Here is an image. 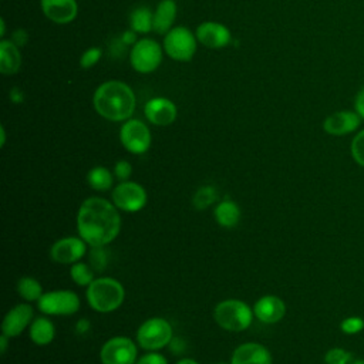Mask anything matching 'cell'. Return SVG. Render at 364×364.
Here are the masks:
<instances>
[{"instance_id":"6da1fadb","label":"cell","mask_w":364,"mask_h":364,"mask_svg":"<svg viewBox=\"0 0 364 364\" xmlns=\"http://www.w3.org/2000/svg\"><path fill=\"white\" fill-rule=\"evenodd\" d=\"M118 208L100 196L87 198L77 212V230L90 246H105L119 233L121 216Z\"/></svg>"},{"instance_id":"7a4b0ae2","label":"cell","mask_w":364,"mask_h":364,"mask_svg":"<svg viewBox=\"0 0 364 364\" xmlns=\"http://www.w3.org/2000/svg\"><path fill=\"white\" fill-rule=\"evenodd\" d=\"M95 111L108 121L128 119L135 109L134 91L121 81H107L94 94Z\"/></svg>"},{"instance_id":"3957f363","label":"cell","mask_w":364,"mask_h":364,"mask_svg":"<svg viewBox=\"0 0 364 364\" xmlns=\"http://www.w3.org/2000/svg\"><path fill=\"white\" fill-rule=\"evenodd\" d=\"M87 301L90 307L100 313H109L117 310L124 299L125 290L122 284L112 277H98L87 286Z\"/></svg>"},{"instance_id":"277c9868","label":"cell","mask_w":364,"mask_h":364,"mask_svg":"<svg viewBox=\"0 0 364 364\" xmlns=\"http://www.w3.org/2000/svg\"><path fill=\"white\" fill-rule=\"evenodd\" d=\"M253 309L237 299H226L216 304L213 318L219 327L228 331H243L253 320Z\"/></svg>"},{"instance_id":"5b68a950","label":"cell","mask_w":364,"mask_h":364,"mask_svg":"<svg viewBox=\"0 0 364 364\" xmlns=\"http://www.w3.org/2000/svg\"><path fill=\"white\" fill-rule=\"evenodd\" d=\"M172 326L168 320L162 317H152L139 326L136 331V341L144 350L156 351L172 341Z\"/></svg>"},{"instance_id":"8992f818","label":"cell","mask_w":364,"mask_h":364,"mask_svg":"<svg viewBox=\"0 0 364 364\" xmlns=\"http://www.w3.org/2000/svg\"><path fill=\"white\" fill-rule=\"evenodd\" d=\"M37 304L40 311L48 316H73L80 309V299L70 290H53L44 293Z\"/></svg>"},{"instance_id":"52a82bcc","label":"cell","mask_w":364,"mask_h":364,"mask_svg":"<svg viewBox=\"0 0 364 364\" xmlns=\"http://www.w3.org/2000/svg\"><path fill=\"white\" fill-rule=\"evenodd\" d=\"M164 47L171 58L176 61H189L196 51V40L189 28L173 27L166 33Z\"/></svg>"},{"instance_id":"ba28073f","label":"cell","mask_w":364,"mask_h":364,"mask_svg":"<svg viewBox=\"0 0 364 364\" xmlns=\"http://www.w3.org/2000/svg\"><path fill=\"white\" fill-rule=\"evenodd\" d=\"M129 60L135 71L142 74L152 73L162 61V51L155 40L142 38L134 44Z\"/></svg>"},{"instance_id":"9c48e42d","label":"cell","mask_w":364,"mask_h":364,"mask_svg":"<svg viewBox=\"0 0 364 364\" xmlns=\"http://www.w3.org/2000/svg\"><path fill=\"white\" fill-rule=\"evenodd\" d=\"M148 196L142 185L131 181L118 183L112 191V203L124 212H138L146 205Z\"/></svg>"},{"instance_id":"30bf717a","label":"cell","mask_w":364,"mask_h":364,"mask_svg":"<svg viewBox=\"0 0 364 364\" xmlns=\"http://www.w3.org/2000/svg\"><path fill=\"white\" fill-rule=\"evenodd\" d=\"M136 346L128 337H112L104 343L100 351L102 364H135Z\"/></svg>"},{"instance_id":"8fae6325","label":"cell","mask_w":364,"mask_h":364,"mask_svg":"<svg viewBox=\"0 0 364 364\" xmlns=\"http://www.w3.org/2000/svg\"><path fill=\"white\" fill-rule=\"evenodd\" d=\"M122 146L131 154H144L151 146V132L139 119H128L119 131Z\"/></svg>"},{"instance_id":"7c38bea8","label":"cell","mask_w":364,"mask_h":364,"mask_svg":"<svg viewBox=\"0 0 364 364\" xmlns=\"http://www.w3.org/2000/svg\"><path fill=\"white\" fill-rule=\"evenodd\" d=\"M87 252V243L81 237L68 236L57 240L51 249L50 256L54 262L61 264H74L80 262V259Z\"/></svg>"},{"instance_id":"4fadbf2b","label":"cell","mask_w":364,"mask_h":364,"mask_svg":"<svg viewBox=\"0 0 364 364\" xmlns=\"http://www.w3.org/2000/svg\"><path fill=\"white\" fill-rule=\"evenodd\" d=\"M361 124L360 115L353 109H341L331 112L323 122V129L333 136H343L358 129Z\"/></svg>"},{"instance_id":"5bb4252c","label":"cell","mask_w":364,"mask_h":364,"mask_svg":"<svg viewBox=\"0 0 364 364\" xmlns=\"http://www.w3.org/2000/svg\"><path fill=\"white\" fill-rule=\"evenodd\" d=\"M33 321V307L27 303H20L14 306L3 318L1 331L3 334L11 337H17L21 334Z\"/></svg>"},{"instance_id":"9a60e30c","label":"cell","mask_w":364,"mask_h":364,"mask_svg":"<svg viewBox=\"0 0 364 364\" xmlns=\"http://www.w3.org/2000/svg\"><path fill=\"white\" fill-rule=\"evenodd\" d=\"M253 313L257 320L264 324H274L280 321L286 314V304L284 301L273 294H267L260 297L255 306Z\"/></svg>"},{"instance_id":"2e32d148","label":"cell","mask_w":364,"mask_h":364,"mask_svg":"<svg viewBox=\"0 0 364 364\" xmlns=\"http://www.w3.org/2000/svg\"><path fill=\"white\" fill-rule=\"evenodd\" d=\"M145 117L148 118L149 122H152L154 125H171L175 118H176V107L175 104L168 100V98H162V97H156L149 100L145 104Z\"/></svg>"},{"instance_id":"e0dca14e","label":"cell","mask_w":364,"mask_h":364,"mask_svg":"<svg viewBox=\"0 0 364 364\" xmlns=\"http://www.w3.org/2000/svg\"><path fill=\"white\" fill-rule=\"evenodd\" d=\"M196 38L208 48H222L230 41V31L216 21H205L196 28Z\"/></svg>"},{"instance_id":"ac0fdd59","label":"cell","mask_w":364,"mask_h":364,"mask_svg":"<svg viewBox=\"0 0 364 364\" xmlns=\"http://www.w3.org/2000/svg\"><path fill=\"white\" fill-rule=\"evenodd\" d=\"M230 364H272V354L259 343H243L235 348Z\"/></svg>"},{"instance_id":"d6986e66","label":"cell","mask_w":364,"mask_h":364,"mask_svg":"<svg viewBox=\"0 0 364 364\" xmlns=\"http://www.w3.org/2000/svg\"><path fill=\"white\" fill-rule=\"evenodd\" d=\"M41 9L47 18L58 24L73 21L78 11L75 0H41Z\"/></svg>"},{"instance_id":"ffe728a7","label":"cell","mask_w":364,"mask_h":364,"mask_svg":"<svg viewBox=\"0 0 364 364\" xmlns=\"http://www.w3.org/2000/svg\"><path fill=\"white\" fill-rule=\"evenodd\" d=\"M176 17V3L173 0H162L154 13V31L165 34L171 30Z\"/></svg>"},{"instance_id":"44dd1931","label":"cell","mask_w":364,"mask_h":364,"mask_svg":"<svg viewBox=\"0 0 364 364\" xmlns=\"http://www.w3.org/2000/svg\"><path fill=\"white\" fill-rule=\"evenodd\" d=\"M21 65V55L13 41H0V71L6 75L14 74Z\"/></svg>"},{"instance_id":"7402d4cb","label":"cell","mask_w":364,"mask_h":364,"mask_svg":"<svg viewBox=\"0 0 364 364\" xmlns=\"http://www.w3.org/2000/svg\"><path fill=\"white\" fill-rule=\"evenodd\" d=\"M55 328L47 317H37L30 324V338L37 346H47L54 340Z\"/></svg>"},{"instance_id":"603a6c76","label":"cell","mask_w":364,"mask_h":364,"mask_svg":"<svg viewBox=\"0 0 364 364\" xmlns=\"http://www.w3.org/2000/svg\"><path fill=\"white\" fill-rule=\"evenodd\" d=\"M215 219L223 228H233L239 223L240 209L232 200H222L215 208Z\"/></svg>"},{"instance_id":"cb8c5ba5","label":"cell","mask_w":364,"mask_h":364,"mask_svg":"<svg viewBox=\"0 0 364 364\" xmlns=\"http://www.w3.org/2000/svg\"><path fill=\"white\" fill-rule=\"evenodd\" d=\"M17 293L26 301H38L44 294L40 282L31 276H24L17 282Z\"/></svg>"},{"instance_id":"d4e9b609","label":"cell","mask_w":364,"mask_h":364,"mask_svg":"<svg viewBox=\"0 0 364 364\" xmlns=\"http://www.w3.org/2000/svg\"><path fill=\"white\" fill-rule=\"evenodd\" d=\"M129 24L135 33H148L154 30V14L148 7H138L131 13Z\"/></svg>"},{"instance_id":"484cf974","label":"cell","mask_w":364,"mask_h":364,"mask_svg":"<svg viewBox=\"0 0 364 364\" xmlns=\"http://www.w3.org/2000/svg\"><path fill=\"white\" fill-rule=\"evenodd\" d=\"M87 182L94 191H108L112 186L114 178L112 173L104 166H95L88 171Z\"/></svg>"},{"instance_id":"4316f807","label":"cell","mask_w":364,"mask_h":364,"mask_svg":"<svg viewBox=\"0 0 364 364\" xmlns=\"http://www.w3.org/2000/svg\"><path fill=\"white\" fill-rule=\"evenodd\" d=\"M216 199H218L216 189L210 185H203V186L198 188V191L193 193L192 205L195 209L203 210V209L209 208L213 202H216Z\"/></svg>"},{"instance_id":"83f0119b","label":"cell","mask_w":364,"mask_h":364,"mask_svg":"<svg viewBox=\"0 0 364 364\" xmlns=\"http://www.w3.org/2000/svg\"><path fill=\"white\" fill-rule=\"evenodd\" d=\"M70 274L73 282L78 286H90L91 282L94 280L92 270L88 267L87 263H82V262L74 263L70 269Z\"/></svg>"},{"instance_id":"f1b7e54d","label":"cell","mask_w":364,"mask_h":364,"mask_svg":"<svg viewBox=\"0 0 364 364\" xmlns=\"http://www.w3.org/2000/svg\"><path fill=\"white\" fill-rule=\"evenodd\" d=\"M350 151H351V156L354 159V162L360 166L364 168V129L358 131L350 145Z\"/></svg>"},{"instance_id":"f546056e","label":"cell","mask_w":364,"mask_h":364,"mask_svg":"<svg viewBox=\"0 0 364 364\" xmlns=\"http://www.w3.org/2000/svg\"><path fill=\"white\" fill-rule=\"evenodd\" d=\"M353 358H354V355L350 351L340 348V347H334L326 353L324 363L326 364H347Z\"/></svg>"},{"instance_id":"4dcf8cb0","label":"cell","mask_w":364,"mask_h":364,"mask_svg":"<svg viewBox=\"0 0 364 364\" xmlns=\"http://www.w3.org/2000/svg\"><path fill=\"white\" fill-rule=\"evenodd\" d=\"M340 330L344 334L353 336V334H358L360 331L364 330V320L358 316H350L341 320L340 323Z\"/></svg>"},{"instance_id":"1f68e13d","label":"cell","mask_w":364,"mask_h":364,"mask_svg":"<svg viewBox=\"0 0 364 364\" xmlns=\"http://www.w3.org/2000/svg\"><path fill=\"white\" fill-rule=\"evenodd\" d=\"M107 252L104 250V246H91L90 252V263L95 270H102L107 266Z\"/></svg>"},{"instance_id":"d6a6232c","label":"cell","mask_w":364,"mask_h":364,"mask_svg":"<svg viewBox=\"0 0 364 364\" xmlns=\"http://www.w3.org/2000/svg\"><path fill=\"white\" fill-rule=\"evenodd\" d=\"M100 58H101V50L98 47H91L82 54L80 64L82 68H91L98 63Z\"/></svg>"},{"instance_id":"836d02e7","label":"cell","mask_w":364,"mask_h":364,"mask_svg":"<svg viewBox=\"0 0 364 364\" xmlns=\"http://www.w3.org/2000/svg\"><path fill=\"white\" fill-rule=\"evenodd\" d=\"M114 173H115V176H117L121 182L128 181V178H129L131 173H132V166H131V164H129L128 161L121 159V161H118V162L115 164V166H114Z\"/></svg>"},{"instance_id":"e575fe53","label":"cell","mask_w":364,"mask_h":364,"mask_svg":"<svg viewBox=\"0 0 364 364\" xmlns=\"http://www.w3.org/2000/svg\"><path fill=\"white\" fill-rule=\"evenodd\" d=\"M136 364H168L166 358L159 354V353H155V351H151L145 355H142Z\"/></svg>"},{"instance_id":"d590c367","label":"cell","mask_w":364,"mask_h":364,"mask_svg":"<svg viewBox=\"0 0 364 364\" xmlns=\"http://www.w3.org/2000/svg\"><path fill=\"white\" fill-rule=\"evenodd\" d=\"M354 111L360 115L361 119H364V85L357 91L354 97Z\"/></svg>"},{"instance_id":"8d00e7d4","label":"cell","mask_w":364,"mask_h":364,"mask_svg":"<svg viewBox=\"0 0 364 364\" xmlns=\"http://www.w3.org/2000/svg\"><path fill=\"white\" fill-rule=\"evenodd\" d=\"M121 41H122L124 44H135V43H136V34H135V31H134V30L125 31V33L122 34V37H121Z\"/></svg>"},{"instance_id":"74e56055","label":"cell","mask_w":364,"mask_h":364,"mask_svg":"<svg viewBox=\"0 0 364 364\" xmlns=\"http://www.w3.org/2000/svg\"><path fill=\"white\" fill-rule=\"evenodd\" d=\"M75 330H77L80 334H84V333H87V331L90 330V321H88L87 318H81V320H78Z\"/></svg>"},{"instance_id":"f35d334b","label":"cell","mask_w":364,"mask_h":364,"mask_svg":"<svg viewBox=\"0 0 364 364\" xmlns=\"http://www.w3.org/2000/svg\"><path fill=\"white\" fill-rule=\"evenodd\" d=\"M9 338H10V337L6 336V334H1V336H0V351H1V354H4L6 350H7V340H9Z\"/></svg>"},{"instance_id":"ab89813d","label":"cell","mask_w":364,"mask_h":364,"mask_svg":"<svg viewBox=\"0 0 364 364\" xmlns=\"http://www.w3.org/2000/svg\"><path fill=\"white\" fill-rule=\"evenodd\" d=\"M10 97H11V100H13L14 102H20V101L23 100V95L18 92V90H17V88H13V90H11Z\"/></svg>"},{"instance_id":"60d3db41","label":"cell","mask_w":364,"mask_h":364,"mask_svg":"<svg viewBox=\"0 0 364 364\" xmlns=\"http://www.w3.org/2000/svg\"><path fill=\"white\" fill-rule=\"evenodd\" d=\"M176 364H198V363L195 360H192V358H182Z\"/></svg>"},{"instance_id":"b9f144b4","label":"cell","mask_w":364,"mask_h":364,"mask_svg":"<svg viewBox=\"0 0 364 364\" xmlns=\"http://www.w3.org/2000/svg\"><path fill=\"white\" fill-rule=\"evenodd\" d=\"M0 134H1V139H0V145L3 146L4 142H6V131H4V127H0Z\"/></svg>"},{"instance_id":"7bdbcfd3","label":"cell","mask_w":364,"mask_h":364,"mask_svg":"<svg viewBox=\"0 0 364 364\" xmlns=\"http://www.w3.org/2000/svg\"><path fill=\"white\" fill-rule=\"evenodd\" d=\"M0 27H1V30H0V36L3 37V36H4V33H6V23H4V20H3V18L0 20Z\"/></svg>"},{"instance_id":"ee69618b","label":"cell","mask_w":364,"mask_h":364,"mask_svg":"<svg viewBox=\"0 0 364 364\" xmlns=\"http://www.w3.org/2000/svg\"><path fill=\"white\" fill-rule=\"evenodd\" d=\"M347 364H364V360H361V358H353L350 363H347Z\"/></svg>"},{"instance_id":"f6af8a7d","label":"cell","mask_w":364,"mask_h":364,"mask_svg":"<svg viewBox=\"0 0 364 364\" xmlns=\"http://www.w3.org/2000/svg\"><path fill=\"white\" fill-rule=\"evenodd\" d=\"M218 364H228V363H218ZM230 364V363H229Z\"/></svg>"}]
</instances>
